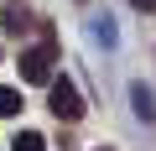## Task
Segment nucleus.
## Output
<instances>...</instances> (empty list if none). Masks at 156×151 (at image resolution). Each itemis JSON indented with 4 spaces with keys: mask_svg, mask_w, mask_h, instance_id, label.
Masks as SVG:
<instances>
[{
    "mask_svg": "<svg viewBox=\"0 0 156 151\" xmlns=\"http://www.w3.org/2000/svg\"><path fill=\"white\" fill-rule=\"evenodd\" d=\"M130 5H135V11H156V0H130Z\"/></svg>",
    "mask_w": 156,
    "mask_h": 151,
    "instance_id": "obj_7",
    "label": "nucleus"
},
{
    "mask_svg": "<svg viewBox=\"0 0 156 151\" xmlns=\"http://www.w3.org/2000/svg\"><path fill=\"white\" fill-rule=\"evenodd\" d=\"M0 115H5V120H16V115H21V89L0 84Z\"/></svg>",
    "mask_w": 156,
    "mask_h": 151,
    "instance_id": "obj_3",
    "label": "nucleus"
},
{
    "mask_svg": "<svg viewBox=\"0 0 156 151\" xmlns=\"http://www.w3.org/2000/svg\"><path fill=\"white\" fill-rule=\"evenodd\" d=\"M26 26H31V16H26V5H5V31H11V37H21Z\"/></svg>",
    "mask_w": 156,
    "mask_h": 151,
    "instance_id": "obj_4",
    "label": "nucleus"
},
{
    "mask_svg": "<svg viewBox=\"0 0 156 151\" xmlns=\"http://www.w3.org/2000/svg\"><path fill=\"white\" fill-rule=\"evenodd\" d=\"M11 151H47V141H42L37 130H21V135L11 141Z\"/></svg>",
    "mask_w": 156,
    "mask_h": 151,
    "instance_id": "obj_5",
    "label": "nucleus"
},
{
    "mask_svg": "<svg viewBox=\"0 0 156 151\" xmlns=\"http://www.w3.org/2000/svg\"><path fill=\"white\" fill-rule=\"evenodd\" d=\"M135 115H140V120H151V115H156V104H151V94H146L140 84H135Z\"/></svg>",
    "mask_w": 156,
    "mask_h": 151,
    "instance_id": "obj_6",
    "label": "nucleus"
},
{
    "mask_svg": "<svg viewBox=\"0 0 156 151\" xmlns=\"http://www.w3.org/2000/svg\"><path fill=\"white\" fill-rule=\"evenodd\" d=\"M47 110H52L57 120H68V125L83 120V99H78V89H73L68 78H52V84H47Z\"/></svg>",
    "mask_w": 156,
    "mask_h": 151,
    "instance_id": "obj_2",
    "label": "nucleus"
},
{
    "mask_svg": "<svg viewBox=\"0 0 156 151\" xmlns=\"http://www.w3.org/2000/svg\"><path fill=\"white\" fill-rule=\"evenodd\" d=\"M52 63H57V42L52 31H42V47L21 52V84H52Z\"/></svg>",
    "mask_w": 156,
    "mask_h": 151,
    "instance_id": "obj_1",
    "label": "nucleus"
}]
</instances>
